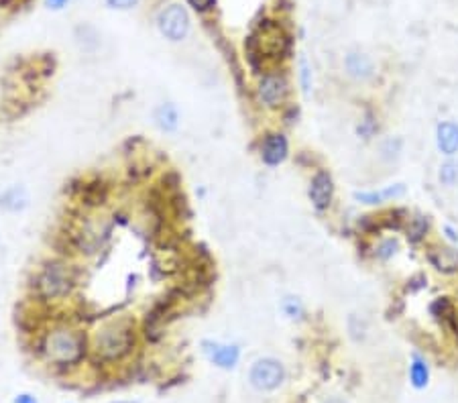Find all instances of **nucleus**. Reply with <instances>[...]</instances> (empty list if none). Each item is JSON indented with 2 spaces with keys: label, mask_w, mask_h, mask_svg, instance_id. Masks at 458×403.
I'll list each match as a JSON object with an SVG mask.
<instances>
[{
  "label": "nucleus",
  "mask_w": 458,
  "mask_h": 403,
  "mask_svg": "<svg viewBox=\"0 0 458 403\" xmlns=\"http://www.w3.org/2000/svg\"><path fill=\"white\" fill-rule=\"evenodd\" d=\"M155 122H157V127H159L161 131H165V133L175 131L178 124H180V112H178V108L173 104H161L155 110Z\"/></svg>",
  "instance_id": "2eb2a0df"
},
{
  "label": "nucleus",
  "mask_w": 458,
  "mask_h": 403,
  "mask_svg": "<svg viewBox=\"0 0 458 403\" xmlns=\"http://www.w3.org/2000/svg\"><path fill=\"white\" fill-rule=\"evenodd\" d=\"M202 348H204V355L210 358V362H214L220 369H234L236 362H239V357H241V350H239L236 344H220L212 343V340H204Z\"/></svg>",
  "instance_id": "0eeeda50"
},
{
  "label": "nucleus",
  "mask_w": 458,
  "mask_h": 403,
  "mask_svg": "<svg viewBox=\"0 0 458 403\" xmlns=\"http://www.w3.org/2000/svg\"><path fill=\"white\" fill-rule=\"evenodd\" d=\"M45 2L49 9H55V11H58V9H63V6H65L67 0H45Z\"/></svg>",
  "instance_id": "bb28decb"
},
{
  "label": "nucleus",
  "mask_w": 458,
  "mask_h": 403,
  "mask_svg": "<svg viewBox=\"0 0 458 403\" xmlns=\"http://www.w3.org/2000/svg\"><path fill=\"white\" fill-rule=\"evenodd\" d=\"M344 68H347L349 75L354 77V80H369L373 75V72H375L373 61L369 60L365 53H356V51H352V53L347 55Z\"/></svg>",
  "instance_id": "ddd939ff"
},
{
  "label": "nucleus",
  "mask_w": 458,
  "mask_h": 403,
  "mask_svg": "<svg viewBox=\"0 0 458 403\" xmlns=\"http://www.w3.org/2000/svg\"><path fill=\"white\" fill-rule=\"evenodd\" d=\"M246 47L251 58H281L288 47V35L281 31V27L267 21V25H263L255 35L249 37Z\"/></svg>",
  "instance_id": "7ed1b4c3"
},
{
  "label": "nucleus",
  "mask_w": 458,
  "mask_h": 403,
  "mask_svg": "<svg viewBox=\"0 0 458 403\" xmlns=\"http://www.w3.org/2000/svg\"><path fill=\"white\" fill-rule=\"evenodd\" d=\"M133 344H135L133 326L124 320L108 324L96 336V350L104 360H116L124 357Z\"/></svg>",
  "instance_id": "f257e3e1"
},
{
  "label": "nucleus",
  "mask_w": 458,
  "mask_h": 403,
  "mask_svg": "<svg viewBox=\"0 0 458 403\" xmlns=\"http://www.w3.org/2000/svg\"><path fill=\"white\" fill-rule=\"evenodd\" d=\"M403 194H405L403 183H397V186H391V188H387L383 192H356L354 200H359L363 204H381V202L389 200V198H397V195Z\"/></svg>",
  "instance_id": "dca6fc26"
},
{
  "label": "nucleus",
  "mask_w": 458,
  "mask_h": 403,
  "mask_svg": "<svg viewBox=\"0 0 458 403\" xmlns=\"http://www.w3.org/2000/svg\"><path fill=\"white\" fill-rule=\"evenodd\" d=\"M187 2H190L196 11H208V9H212L216 0H187Z\"/></svg>",
  "instance_id": "393cba45"
},
{
  "label": "nucleus",
  "mask_w": 458,
  "mask_h": 403,
  "mask_svg": "<svg viewBox=\"0 0 458 403\" xmlns=\"http://www.w3.org/2000/svg\"><path fill=\"white\" fill-rule=\"evenodd\" d=\"M288 84L281 75H265L259 84V98L267 106H279L285 100Z\"/></svg>",
  "instance_id": "1a4fd4ad"
},
{
  "label": "nucleus",
  "mask_w": 458,
  "mask_h": 403,
  "mask_svg": "<svg viewBox=\"0 0 458 403\" xmlns=\"http://www.w3.org/2000/svg\"><path fill=\"white\" fill-rule=\"evenodd\" d=\"M300 68H302V86H304V92H310V86H312V82H310V65H307V61L305 58H302L300 61Z\"/></svg>",
  "instance_id": "5701e85b"
},
{
  "label": "nucleus",
  "mask_w": 458,
  "mask_h": 403,
  "mask_svg": "<svg viewBox=\"0 0 458 403\" xmlns=\"http://www.w3.org/2000/svg\"><path fill=\"white\" fill-rule=\"evenodd\" d=\"M15 403H39L33 395H29V393H21V395H16L15 397Z\"/></svg>",
  "instance_id": "a878e982"
},
{
  "label": "nucleus",
  "mask_w": 458,
  "mask_h": 403,
  "mask_svg": "<svg viewBox=\"0 0 458 403\" xmlns=\"http://www.w3.org/2000/svg\"><path fill=\"white\" fill-rule=\"evenodd\" d=\"M444 230L448 232V237H450V239H452V240H458V235H457V232H454V230H452V228H450V226H444Z\"/></svg>",
  "instance_id": "cd10ccee"
},
{
  "label": "nucleus",
  "mask_w": 458,
  "mask_h": 403,
  "mask_svg": "<svg viewBox=\"0 0 458 403\" xmlns=\"http://www.w3.org/2000/svg\"><path fill=\"white\" fill-rule=\"evenodd\" d=\"M285 379V369L277 358H259L249 373L251 385L259 391H273Z\"/></svg>",
  "instance_id": "39448f33"
},
{
  "label": "nucleus",
  "mask_w": 458,
  "mask_h": 403,
  "mask_svg": "<svg viewBox=\"0 0 458 403\" xmlns=\"http://www.w3.org/2000/svg\"><path fill=\"white\" fill-rule=\"evenodd\" d=\"M112 403H135V402H112Z\"/></svg>",
  "instance_id": "c756f323"
},
{
  "label": "nucleus",
  "mask_w": 458,
  "mask_h": 403,
  "mask_svg": "<svg viewBox=\"0 0 458 403\" xmlns=\"http://www.w3.org/2000/svg\"><path fill=\"white\" fill-rule=\"evenodd\" d=\"M45 355L58 365H74L84 357V343L74 332L58 330L45 338Z\"/></svg>",
  "instance_id": "f03ea898"
},
{
  "label": "nucleus",
  "mask_w": 458,
  "mask_h": 403,
  "mask_svg": "<svg viewBox=\"0 0 458 403\" xmlns=\"http://www.w3.org/2000/svg\"><path fill=\"white\" fill-rule=\"evenodd\" d=\"M436 145L442 155L452 157L458 153V124L457 122H440L436 129Z\"/></svg>",
  "instance_id": "9b49d317"
},
{
  "label": "nucleus",
  "mask_w": 458,
  "mask_h": 403,
  "mask_svg": "<svg viewBox=\"0 0 458 403\" xmlns=\"http://www.w3.org/2000/svg\"><path fill=\"white\" fill-rule=\"evenodd\" d=\"M27 204H29V194H27V190L23 186L9 188L0 198V206L9 210V212H18V210L27 208Z\"/></svg>",
  "instance_id": "4468645a"
},
{
  "label": "nucleus",
  "mask_w": 458,
  "mask_h": 403,
  "mask_svg": "<svg viewBox=\"0 0 458 403\" xmlns=\"http://www.w3.org/2000/svg\"><path fill=\"white\" fill-rule=\"evenodd\" d=\"M108 6H112V9H119V11H126V9H133V6H137L138 0H107Z\"/></svg>",
  "instance_id": "b1692460"
},
{
  "label": "nucleus",
  "mask_w": 458,
  "mask_h": 403,
  "mask_svg": "<svg viewBox=\"0 0 458 403\" xmlns=\"http://www.w3.org/2000/svg\"><path fill=\"white\" fill-rule=\"evenodd\" d=\"M332 194H334V183L332 178L326 171H318L312 183H310V200L316 210H326L332 202Z\"/></svg>",
  "instance_id": "6e6552de"
},
{
  "label": "nucleus",
  "mask_w": 458,
  "mask_h": 403,
  "mask_svg": "<svg viewBox=\"0 0 458 403\" xmlns=\"http://www.w3.org/2000/svg\"><path fill=\"white\" fill-rule=\"evenodd\" d=\"M426 228H427L426 220H424L422 216H418V218H413L412 224H410V228H408V237H410L412 242H418V240L426 235Z\"/></svg>",
  "instance_id": "6ab92c4d"
},
{
  "label": "nucleus",
  "mask_w": 458,
  "mask_h": 403,
  "mask_svg": "<svg viewBox=\"0 0 458 403\" xmlns=\"http://www.w3.org/2000/svg\"><path fill=\"white\" fill-rule=\"evenodd\" d=\"M324 403H344V402H342V399H338V397H332V399H328V402H324Z\"/></svg>",
  "instance_id": "c85d7f7f"
},
{
  "label": "nucleus",
  "mask_w": 458,
  "mask_h": 403,
  "mask_svg": "<svg viewBox=\"0 0 458 403\" xmlns=\"http://www.w3.org/2000/svg\"><path fill=\"white\" fill-rule=\"evenodd\" d=\"M458 179V163L457 161H446L440 167V181L444 186H454Z\"/></svg>",
  "instance_id": "a211bd4d"
},
{
  "label": "nucleus",
  "mask_w": 458,
  "mask_h": 403,
  "mask_svg": "<svg viewBox=\"0 0 458 403\" xmlns=\"http://www.w3.org/2000/svg\"><path fill=\"white\" fill-rule=\"evenodd\" d=\"M427 259L434 267L442 273H452L458 269V251L450 249V247H434L430 249Z\"/></svg>",
  "instance_id": "f8f14e48"
},
{
  "label": "nucleus",
  "mask_w": 458,
  "mask_h": 403,
  "mask_svg": "<svg viewBox=\"0 0 458 403\" xmlns=\"http://www.w3.org/2000/svg\"><path fill=\"white\" fill-rule=\"evenodd\" d=\"M72 273L70 269L63 267L60 263H51L43 269V273L39 275V281H37V289L39 294L47 299H55L65 296L70 289H72Z\"/></svg>",
  "instance_id": "20e7f679"
},
{
  "label": "nucleus",
  "mask_w": 458,
  "mask_h": 403,
  "mask_svg": "<svg viewBox=\"0 0 458 403\" xmlns=\"http://www.w3.org/2000/svg\"><path fill=\"white\" fill-rule=\"evenodd\" d=\"M157 25L165 39L182 41L190 31V15L182 4H169L157 16Z\"/></svg>",
  "instance_id": "423d86ee"
},
{
  "label": "nucleus",
  "mask_w": 458,
  "mask_h": 403,
  "mask_svg": "<svg viewBox=\"0 0 458 403\" xmlns=\"http://www.w3.org/2000/svg\"><path fill=\"white\" fill-rule=\"evenodd\" d=\"M377 131V122L371 119V117H366L363 122H361V127H359V134H363L365 139H371L373 134Z\"/></svg>",
  "instance_id": "412c9836"
},
{
  "label": "nucleus",
  "mask_w": 458,
  "mask_h": 403,
  "mask_svg": "<svg viewBox=\"0 0 458 403\" xmlns=\"http://www.w3.org/2000/svg\"><path fill=\"white\" fill-rule=\"evenodd\" d=\"M427 379H430V371H427V365L424 360L415 358L410 367V381L415 389H424L427 385Z\"/></svg>",
  "instance_id": "f3484780"
},
{
  "label": "nucleus",
  "mask_w": 458,
  "mask_h": 403,
  "mask_svg": "<svg viewBox=\"0 0 458 403\" xmlns=\"http://www.w3.org/2000/svg\"><path fill=\"white\" fill-rule=\"evenodd\" d=\"M396 251H397L396 240H385L381 247L377 249V257H379V259H389L391 254H396Z\"/></svg>",
  "instance_id": "4be33fe9"
},
{
  "label": "nucleus",
  "mask_w": 458,
  "mask_h": 403,
  "mask_svg": "<svg viewBox=\"0 0 458 403\" xmlns=\"http://www.w3.org/2000/svg\"><path fill=\"white\" fill-rule=\"evenodd\" d=\"M283 312H285V316H290L291 320H295V318L304 316V306L298 298H285L283 299Z\"/></svg>",
  "instance_id": "aec40b11"
},
{
  "label": "nucleus",
  "mask_w": 458,
  "mask_h": 403,
  "mask_svg": "<svg viewBox=\"0 0 458 403\" xmlns=\"http://www.w3.org/2000/svg\"><path fill=\"white\" fill-rule=\"evenodd\" d=\"M288 151H290L288 139L283 134H269L263 143L261 155H263V161L267 165H279L285 161Z\"/></svg>",
  "instance_id": "9d476101"
}]
</instances>
